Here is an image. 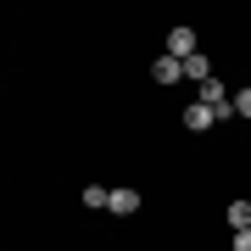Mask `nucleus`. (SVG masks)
<instances>
[{
    "label": "nucleus",
    "instance_id": "nucleus-1",
    "mask_svg": "<svg viewBox=\"0 0 251 251\" xmlns=\"http://www.w3.org/2000/svg\"><path fill=\"white\" fill-rule=\"evenodd\" d=\"M168 56L190 62V56H196V28H173V34H168Z\"/></svg>",
    "mask_w": 251,
    "mask_h": 251
},
{
    "label": "nucleus",
    "instance_id": "nucleus-2",
    "mask_svg": "<svg viewBox=\"0 0 251 251\" xmlns=\"http://www.w3.org/2000/svg\"><path fill=\"white\" fill-rule=\"evenodd\" d=\"M151 78L156 84H179L184 78V62H179V56H156V62H151Z\"/></svg>",
    "mask_w": 251,
    "mask_h": 251
},
{
    "label": "nucleus",
    "instance_id": "nucleus-3",
    "mask_svg": "<svg viewBox=\"0 0 251 251\" xmlns=\"http://www.w3.org/2000/svg\"><path fill=\"white\" fill-rule=\"evenodd\" d=\"M212 123H218L212 106H201V100H196V106H184V128H190V134H206Z\"/></svg>",
    "mask_w": 251,
    "mask_h": 251
},
{
    "label": "nucleus",
    "instance_id": "nucleus-4",
    "mask_svg": "<svg viewBox=\"0 0 251 251\" xmlns=\"http://www.w3.org/2000/svg\"><path fill=\"white\" fill-rule=\"evenodd\" d=\"M106 212L134 218V212H140V190H128V184H123V190H112V206H106Z\"/></svg>",
    "mask_w": 251,
    "mask_h": 251
},
{
    "label": "nucleus",
    "instance_id": "nucleus-5",
    "mask_svg": "<svg viewBox=\"0 0 251 251\" xmlns=\"http://www.w3.org/2000/svg\"><path fill=\"white\" fill-rule=\"evenodd\" d=\"M184 78H196V84H206V78H212V62H206V56L196 50V56H190V62H184Z\"/></svg>",
    "mask_w": 251,
    "mask_h": 251
},
{
    "label": "nucleus",
    "instance_id": "nucleus-6",
    "mask_svg": "<svg viewBox=\"0 0 251 251\" xmlns=\"http://www.w3.org/2000/svg\"><path fill=\"white\" fill-rule=\"evenodd\" d=\"M229 229H251V201H229Z\"/></svg>",
    "mask_w": 251,
    "mask_h": 251
},
{
    "label": "nucleus",
    "instance_id": "nucleus-7",
    "mask_svg": "<svg viewBox=\"0 0 251 251\" xmlns=\"http://www.w3.org/2000/svg\"><path fill=\"white\" fill-rule=\"evenodd\" d=\"M84 206H112V190H100V184H90V190H84Z\"/></svg>",
    "mask_w": 251,
    "mask_h": 251
},
{
    "label": "nucleus",
    "instance_id": "nucleus-8",
    "mask_svg": "<svg viewBox=\"0 0 251 251\" xmlns=\"http://www.w3.org/2000/svg\"><path fill=\"white\" fill-rule=\"evenodd\" d=\"M234 112H240V117H251V84H246V90H234Z\"/></svg>",
    "mask_w": 251,
    "mask_h": 251
},
{
    "label": "nucleus",
    "instance_id": "nucleus-9",
    "mask_svg": "<svg viewBox=\"0 0 251 251\" xmlns=\"http://www.w3.org/2000/svg\"><path fill=\"white\" fill-rule=\"evenodd\" d=\"M234 251H251V229H234Z\"/></svg>",
    "mask_w": 251,
    "mask_h": 251
}]
</instances>
